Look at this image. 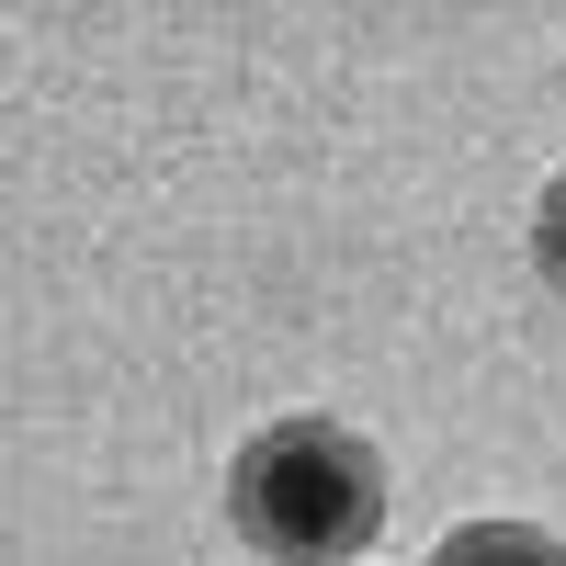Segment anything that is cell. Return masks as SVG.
Masks as SVG:
<instances>
[{"instance_id":"7a4b0ae2","label":"cell","mask_w":566,"mask_h":566,"mask_svg":"<svg viewBox=\"0 0 566 566\" xmlns=\"http://www.w3.org/2000/svg\"><path fill=\"white\" fill-rule=\"evenodd\" d=\"M431 566H566V544L544 522H464L431 544Z\"/></svg>"},{"instance_id":"6da1fadb","label":"cell","mask_w":566,"mask_h":566,"mask_svg":"<svg viewBox=\"0 0 566 566\" xmlns=\"http://www.w3.org/2000/svg\"><path fill=\"white\" fill-rule=\"evenodd\" d=\"M227 522L272 566H352L386 533V453L340 419H272L227 464Z\"/></svg>"},{"instance_id":"3957f363","label":"cell","mask_w":566,"mask_h":566,"mask_svg":"<svg viewBox=\"0 0 566 566\" xmlns=\"http://www.w3.org/2000/svg\"><path fill=\"white\" fill-rule=\"evenodd\" d=\"M533 272H544L555 295H566V170L544 181V205H533Z\"/></svg>"}]
</instances>
